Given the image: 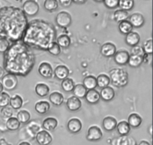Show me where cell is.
Returning <instances> with one entry per match:
<instances>
[{
    "label": "cell",
    "mask_w": 153,
    "mask_h": 145,
    "mask_svg": "<svg viewBox=\"0 0 153 145\" xmlns=\"http://www.w3.org/2000/svg\"><path fill=\"white\" fill-rule=\"evenodd\" d=\"M35 64V55L22 40L12 43L4 53V70L15 76H27Z\"/></svg>",
    "instance_id": "1"
},
{
    "label": "cell",
    "mask_w": 153,
    "mask_h": 145,
    "mask_svg": "<svg viewBox=\"0 0 153 145\" xmlns=\"http://www.w3.org/2000/svg\"><path fill=\"white\" fill-rule=\"evenodd\" d=\"M28 23V18L20 7L5 6L0 8V38L12 43L19 41Z\"/></svg>",
    "instance_id": "2"
},
{
    "label": "cell",
    "mask_w": 153,
    "mask_h": 145,
    "mask_svg": "<svg viewBox=\"0 0 153 145\" xmlns=\"http://www.w3.org/2000/svg\"><path fill=\"white\" fill-rule=\"evenodd\" d=\"M57 31L55 26L43 19H33L28 22L22 42L29 48L47 51L56 42Z\"/></svg>",
    "instance_id": "3"
},
{
    "label": "cell",
    "mask_w": 153,
    "mask_h": 145,
    "mask_svg": "<svg viewBox=\"0 0 153 145\" xmlns=\"http://www.w3.org/2000/svg\"><path fill=\"white\" fill-rule=\"evenodd\" d=\"M108 77L112 84L116 87H124L128 83V74L123 68H113L109 71Z\"/></svg>",
    "instance_id": "4"
},
{
    "label": "cell",
    "mask_w": 153,
    "mask_h": 145,
    "mask_svg": "<svg viewBox=\"0 0 153 145\" xmlns=\"http://www.w3.org/2000/svg\"><path fill=\"white\" fill-rule=\"evenodd\" d=\"M22 11L25 16H33L38 13L40 7L38 3L34 0H27L22 4Z\"/></svg>",
    "instance_id": "5"
},
{
    "label": "cell",
    "mask_w": 153,
    "mask_h": 145,
    "mask_svg": "<svg viewBox=\"0 0 153 145\" xmlns=\"http://www.w3.org/2000/svg\"><path fill=\"white\" fill-rule=\"evenodd\" d=\"M1 83L4 89L7 91H12L16 89L17 86L18 80L16 76L7 73L4 74V77L1 78Z\"/></svg>",
    "instance_id": "6"
},
{
    "label": "cell",
    "mask_w": 153,
    "mask_h": 145,
    "mask_svg": "<svg viewBox=\"0 0 153 145\" xmlns=\"http://www.w3.org/2000/svg\"><path fill=\"white\" fill-rule=\"evenodd\" d=\"M55 22L57 25L63 28H66L71 25V15L67 11H61L57 14L55 17Z\"/></svg>",
    "instance_id": "7"
},
{
    "label": "cell",
    "mask_w": 153,
    "mask_h": 145,
    "mask_svg": "<svg viewBox=\"0 0 153 145\" xmlns=\"http://www.w3.org/2000/svg\"><path fill=\"white\" fill-rule=\"evenodd\" d=\"M41 129V125L40 123L37 120H33L31 121H29L25 127V132L27 135L30 138H34L37 132H40Z\"/></svg>",
    "instance_id": "8"
},
{
    "label": "cell",
    "mask_w": 153,
    "mask_h": 145,
    "mask_svg": "<svg viewBox=\"0 0 153 145\" xmlns=\"http://www.w3.org/2000/svg\"><path fill=\"white\" fill-rule=\"evenodd\" d=\"M102 131L99 127L91 126L87 132L86 138L90 141H98L102 138Z\"/></svg>",
    "instance_id": "9"
},
{
    "label": "cell",
    "mask_w": 153,
    "mask_h": 145,
    "mask_svg": "<svg viewBox=\"0 0 153 145\" xmlns=\"http://www.w3.org/2000/svg\"><path fill=\"white\" fill-rule=\"evenodd\" d=\"M137 141L130 135H120L114 138L111 141V145H136Z\"/></svg>",
    "instance_id": "10"
},
{
    "label": "cell",
    "mask_w": 153,
    "mask_h": 145,
    "mask_svg": "<svg viewBox=\"0 0 153 145\" xmlns=\"http://www.w3.org/2000/svg\"><path fill=\"white\" fill-rule=\"evenodd\" d=\"M130 54L128 51L126 50H120L115 53L114 55V60L115 63L118 65L123 66L128 64V60H129Z\"/></svg>",
    "instance_id": "11"
},
{
    "label": "cell",
    "mask_w": 153,
    "mask_h": 145,
    "mask_svg": "<svg viewBox=\"0 0 153 145\" xmlns=\"http://www.w3.org/2000/svg\"><path fill=\"white\" fill-rule=\"evenodd\" d=\"M36 141L40 145H49L52 141V136L46 130H40L35 136Z\"/></svg>",
    "instance_id": "12"
},
{
    "label": "cell",
    "mask_w": 153,
    "mask_h": 145,
    "mask_svg": "<svg viewBox=\"0 0 153 145\" xmlns=\"http://www.w3.org/2000/svg\"><path fill=\"white\" fill-rule=\"evenodd\" d=\"M38 72L42 77L45 78H51L53 76V69L51 66L47 62H43L38 66Z\"/></svg>",
    "instance_id": "13"
},
{
    "label": "cell",
    "mask_w": 153,
    "mask_h": 145,
    "mask_svg": "<svg viewBox=\"0 0 153 145\" xmlns=\"http://www.w3.org/2000/svg\"><path fill=\"white\" fill-rule=\"evenodd\" d=\"M82 129V123L80 119L73 118L70 119L67 123V130L73 134H76L80 132Z\"/></svg>",
    "instance_id": "14"
},
{
    "label": "cell",
    "mask_w": 153,
    "mask_h": 145,
    "mask_svg": "<svg viewBox=\"0 0 153 145\" xmlns=\"http://www.w3.org/2000/svg\"><path fill=\"white\" fill-rule=\"evenodd\" d=\"M100 52L105 57H111L117 52V47L114 43H105L102 46Z\"/></svg>",
    "instance_id": "15"
},
{
    "label": "cell",
    "mask_w": 153,
    "mask_h": 145,
    "mask_svg": "<svg viewBox=\"0 0 153 145\" xmlns=\"http://www.w3.org/2000/svg\"><path fill=\"white\" fill-rule=\"evenodd\" d=\"M128 21L131 24L133 28H141L145 22V19L141 13H134L129 16V20Z\"/></svg>",
    "instance_id": "16"
},
{
    "label": "cell",
    "mask_w": 153,
    "mask_h": 145,
    "mask_svg": "<svg viewBox=\"0 0 153 145\" xmlns=\"http://www.w3.org/2000/svg\"><path fill=\"white\" fill-rule=\"evenodd\" d=\"M66 105H67V109L70 111H78L82 107V101L79 98H76V97L71 96L67 99Z\"/></svg>",
    "instance_id": "17"
},
{
    "label": "cell",
    "mask_w": 153,
    "mask_h": 145,
    "mask_svg": "<svg viewBox=\"0 0 153 145\" xmlns=\"http://www.w3.org/2000/svg\"><path fill=\"white\" fill-rule=\"evenodd\" d=\"M53 72L57 79L63 80L68 77L69 74H70V70L66 66L59 65L55 68V71Z\"/></svg>",
    "instance_id": "18"
},
{
    "label": "cell",
    "mask_w": 153,
    "mask_h": 145,
    "mask_svg": "<svg viewBox=\"0 0 153 145\" xmlns=\"http://www.w3.org/2000/svg\"><path fill=\"white\" fill-rule=\"evenodd\" d=\"M85 98L87 102L90 104H97L100 101V100L101 99L100 92L96 90V89H91V90L87 91Z\"/></svg>",
    "instance_id": "19"
},
{
    "label": "cell",
    "mask_w": 153,
    "mask_h": 145,
    "mask_svg": "<svg viewBox=\"0 0 153 145\" xmlns=\"http://www.w3.org/2000/svg\"><path fill=\"white\" fill-rule=\"evenodd\" d=\"M58 125V120L55 118L52 117H49L46 118V119H44L42 123V127H43V129L46 131H54L57 128Z\"/></svg>",
    "instance_id": "20"
},
{
    "label": "cell",
    "mask_w": 153,
    "mask_h": 145,
    "mask_svg": "<svg viewBox=\"0 0 153 145\" xmlns=\"http://www.w3.org/2000/svg\"><path fill=\"white\" fill-rule=\"evenodd\" d=\"M100 98L103 100L104 101H110L114 99L115 96V91L111 86H107L100 91Z\"/></svg>",
    "instance_id": "21"
},
{
    "label": "cell",
    "mask_w": 153,
    "mask_h": 145,
    "mask_svg": "<svg viewBox=\"0 0 153 145\" xmlns=\"http://www.w3.org/2000/svg\"><path fill=\"white\" fill-rule=\"evenodd\" d=\"M127 122L131 127L138 128L143 123V119L137 113H131L128 116Z\"/></svg>",
    "instance_id": "22"
},
{
    "label": "cell",
    "mask_w": 153,
    "mask_h": 145,
    "mask_svg": "<svg viewBox=\"0 0 153 145\" xmlns=\"http://www.w3.org/2000/svg\"><path fill=\"white\" fill-rule=\"evenodd\" d=\"M117 124V121L116 119H114L112 116H107L102 121V126L105 130L106 131H113L114 130L116 129Z\"/></svg>",
    "instance_id": "23"
},
{
    "label": "cell",
    "mask_w": 153,
    "mask_h": 145,
    "mask_svg": "<svg viewBox=\"0 0 153 145\" xmlns=\"http://www.w3.org/2000/svg\"><path fill=\"white\" fill-rule=\"evenodd\" d=\"M126 43L128 46L134 47V46H137L140 43V37L137 32L135 31H131L129 34H128L126 37Z\"/></svg>",
    "instance_id": "24"
},
{
    "label": "cell",
    "mask_w": 153,
    "mask_h": 145,
    "mask_svg": "<svg viewBox=\"0 0 153 145\" xmlns=\"http://www.w3.org/2000/svg\"><path fill=\"white\" fill-rule=\"evenodd\" d=\"M34 110L38 114L44 115L47 113L50 110V104L46 101H38L34 105Z\"/></svg>",
    "instance_id": "25"
},
{
    "label": "cell",
    "mask_w": 153,
    "mask_h": 145,
    "mask_svg": "<svg viewBox=\"0 0 153 145\" xmlns=\"http://www.w3.org/2000/svg\"><path fill=\"white\" fill-rule=\"evenodd\" d=\"M83 85L87 90H91V89H95L97 86V77L93 75H88L85 77L83 80Z\"/></svg>",
    "instance_id": "26"
},
{
    "label": "cell",
    "mask_w": 153,
    "mask_h": 145,
    "mask_svg": "<svg viewBox=\"0 0 153 145\" xmlns=\"http://www.w3.org/2000/svg\"><path fill=\"white\" fill-rule=\"evenodd\" d=\"M116 129L120 135H127L131 131V127L126 121H122L117 124Z\"/></svg>",
    "instance_id": "27"
},
{
    "label": "cell",
    "mask_w": 153,
    "mask_h": 145,
    "mask_svg": "<svg viewBox=\"0 0 153 145\" xmlns=\"http://www.w3.org/2000/svg\"><path fill=\"white\" fill-rule=\"evenodd\" d=\"M49 101L55 106H61L64 103V95L58 92H54L49 95Z\"/></svg>",
    "instance_id": "28"
},
{
    "label": "cell",
    "mask_w": 153,
    "mask_h": 145,
    "mask_svg": "<svg viewBox=\"0 0 153 145\" xmlns=\"http://www.w3.org/2000/svg\"><path fill=\"white\" fill-rule=\"evenodd\" d=\"M118 29H119L120 32L121 34L127 35V34L132 31L133 27L131 24L130 23L129 21L127 19V20H124L120 22L119 25H118Z\"/></svg>",
    "instance_id": "29"
},
{
    "label": "cell",
    "mask_w": 153,
    "mask_h": 145,
    "mask_svg": "<svg viewBox=\"0 0 153 145\" xmlns=\"http://www.w3.org/2000/svg\"><path fill=\"white\" fill-rule=\"evenodd\" d=\"M5 126L7 130L16 131L20 127V123H19L16 118L11 117L7 119V120L6 121Z\"/></svg>",
    "instance_id": "30"
},
{
    "label": "cell",
    "mask_w": 153,
    "mask_h": 145,
    "mask_svg": "<svg viewBox=\"0 0 153 145\" xmlns=\"http://www.w3.org/2000/svg\"><path fill=\"white\" fill-rule=\"evenodd\" d=\"M9 104L13 110H19L23 105V100L19 95H15L10 98Z\"/></svg>",
    "instance_id": "31"
},
{
    "label": "cell",
    "mask_w": 153,
    "mask_h": 145,
    "mask_svg": "<svg viewBox=\"0 0 153 145\" xmlns=\"http://www.w3.org/2000/svg\"><path fill=\"white\" fill-rule=\"evenodd\" d=\"M36 94L40 97H46L49 92V87L43 83H39L35 86Z\"/></svg>",
    "instance_id": "32"
},
{
    "label": "cell",
    "mask_w": 153,
    "mask_h": 145,
    "mask_svg": "<svg viewBox=\"0 0 153 145\" xmlns=\"http://www.w3.org/2000/svg\"><path fill=\"white\" fill-rule=\"evenodd\" d=\"M56 43L61 48H68L71 44V39L67 34H61L56 39Z\"/></svg>",
    "instance_id": "33"
},
{
    "label": "cell",
    "mask_w": 153,
    "mask_h": 145,
    "mask_svg": "<svg viewBox=\"0 0 153 145\" xmlns=\"http://www.w3.org/2000/svg\"><path fill=\"white\" fill-rule=\"evenodd\" d=\"M87 89L85 86H83L82 84L79 83V84L76 85L73 88V96L76 97L78 98H85V95H86V92H87Z\"/></svg>",
    "instance_id": "34"
},
{
    "label": "cell",
    "mask_w": 153,
    "mask_h": 145,
    "mask_svg": "<svg viewBox=\"0 0 153 145\" xmlns=\"http://www.w3.org/2000/svg\"><path fill=\"white\" fill-rule=\"evenodd\" d=\"M97 83L99 87L103 89V88L109 86L111 83L110 78H109L108 76L105 74H99L98 77H97Z\"/></svg>",
    "instance_id": "35"
},
{
    "label": "cell",
    "mask_w": 153,
    "mask_h": 145,
    "mask_svg": "<svg viewBox=\"0 0 153 145\" xmlns=\"http://www.w3.org/2000/svg\"><path fill=\"white\" fill-rule=\"evenodd\" d=\"M129 17V13L128 11H126V10H117L114 13V19L116 22H122V21L127 20V19Z\"/></svg>",
    "instance_id": "36"
},
{
    "label": "cell",
    "mask_w": 153,
    "mask_h": 145,
    "mask_svg": "<svg viewBox=\"0 0 153 145\" xmlns=\"http://www.w3.org/2000/svg\"><path fill=\"white\" fill-rule=\"evenodd\" d=\"M143 63V59L142 57L137 55H130L128 64L131 68H137Z\"/></svg>",
    "instance_id": "37"
},
{
    "label": "cell",
    "mask_w": 153,
    "mask_h": 145,
    "mask_svg": "<svg viewBox=\"0 0 153 145\" xmlns=\"http://www.w3.org/2000/svg\"><path fill=\"white\" fill-rule=\"evenodd\" d=\"M74 86V80L72 78H70V77H67V78L64 79L61 82V87H62L63 90L66 92H73Z\"/></svg>",
    "instance_id": "38"
},
{
    "label": "cell",
    "mask_w": 153,
    "mask_h": 145,
    "mask_svg": "<svg viewBox=\"0 0 153 145\" xmlns=\"http://www.w3.org/2000/svg\"><path fill=\"white\" fill-rule=\"evenodd\" d=\"M16 119L20 124H26L29 122L31 115H30L29 112L27 110H21L16 115Z\"/></svg>",
    "instance_id": "39"
},
{
    "label": "cell",
    "mask_w": 153,
    "mask_h": 145,
    "mask_svg": "<svg viewBox=\"0 0 153 145\" xmlns=\"http://www.w3.org/2000/svg\"><path fill=\"white\" fill-rule=\"evenodd\" d=\"M43 6L47 11H55L58 7V1L57 0H46L44 1Z\"/></svg>",
    "instance_id": "40"
},
{
    "label": "cell",
    "mask_w": 153,
    "mask_h": 145,
    "mask_svg": "<svg viewBox=\"0 0 153 145\" xmlns=\"http://www.w3.org/2000/svg\"><path fill=\"white\" fill-rule=\"evenodd\" d=\"M134 5V1L133 0H119V7L121 10L128 11L133 8Z\"/></svg>",
    "instance_id": "41"
},
{
    "label": "cell",
    "mask_w": 153,
    "mask_h": 145,
    "mask_svg": "<svg viewBox=\"0 0 153 145\" xmlns=\"http://www.w3.org/2000/svg\"><path fill=\"white\" fill-rule=\"evenodd\" d=\"M10 97L6 92H1L0 93V107H4L9 105Z\"/></svg>",
    "instance_id": "42"
},
{
    "label": "cell",
    "mask_w": 153,
    "mask_h": 145,
    "mask_svg": "<svg viewBox=\"0 0 153 145\" xmlns=\"http://www.w3.org/2000/svg\"><path fill=\"white\" fill-rule=\"evenodd\" d=\"M47 51L51 54L53 55V56H58V55H59L61 54V47L58 45V43L56 42H54L53 43L51 44V46H49Z\"/></svg>",
    "instance_id": "43"
},
{
    "label": "cell",
    "mask_w": 153,
    "mask_h": 145,
    "mask_svg": "<svg viewBox=\"0 0 153 145\" xmlns=\"http://www.w3.org/2000/svg\"><path fill=\"white\" fill-rule=\"evenodd\" d=\"M143 52L146 54H152V39L146 40L143 43Z\"/></svg>",
    "instance_id": "44"
},
{
    "label": "cell",
    "mask_w": 153,
    "mask_h": 145,
    "mask_svg": "<svg viewBox=\"0 0 153 145\" xmlns=\"http://www.w3.org/2000/svg\"><path fill=\"white\" fill-rule=\"evenodd\" d=\"M1 115L4 119H9L13 116V109L9 106L2 107L1 110Z\"/></svg>",
    "instance_id": "45"
},
{
    "label": "cell",
    "mask_w": 153,
    "mask_h": 145,
    "mask_svg": "<svg viewBox=\"0 0 153 145\" xmlns=\"http://www.w3.org/2000/svg\"><path fill=\"white\" fill-rule=\"evenodd\" d=\"M10 43L7 39L0 38V53H4L8 49Z\"/></svg>",
    "instance_id": "46"
},
{
    "label": "cell",
    "mask_w": 153,
    "mask_h": 145,
    "mask_svg": "<svg viewBox=\"0 0 153 145\" xmlns=\"http://www.w3.org/2000/svg\"><path fill=\"white\" fill-rule=\"evenodd\" d=\"M131 55H137V56H140V57H143L145 54L142 46H138V45H137V46H134V47H132V49H131Z\"/></svg>",
    "instance_id": "47"
},
{
    "label": "cell",
    "mask_w": 153,
    "mask_h": 145,
    "mask_svg": "<svg viewBox=\"0 0 153 145\" xmlns=\"http://www.w3.org/2000/svg\"><path fill=\"white\" fill-rule=\"evenodd\" d=\"M103 2L109 9H114L119 5V0H104Z\"/></svg>",
    "instance_id": "48"
},
{
    "label": "cell",
    "mask_w": 153,
    "mask_h": 145,
    "mask_svg": "<svg viewBox=\"0 0 153 145\" xmlns=\"http://www.w3.org/2000/svg\"><path fill=\"white\" fill-rule=\"evenodd\" d=\"M58 2L61 3V4L64 7H69L72 4L73 1L72 0H59Z\"/></svg>",
    "instance_id": "49"
},
{
    "label": "cell",
    "mask_w": 153,
    "mask_h": 145,
    "mask_svg": "<svg viewBox=\"0 0 153 145\" xmlns=\"http://www.w3.org/2000/svg\"><path fill=\"white\" fill-rule=\"evenodd\" d=\"M0 145H12V144L7 143L4 138H1V139H0Z\"/></svg>",
    "instance_id": "50"
},
{
    "label": "cell",
    "mask_w": 153,
    "mask_h": 145,
    "mask_svg": "<svg viewBox=\"0 0 153 145\" xmlns=\"http://www.w3.org/2000/svg\"><path fill=\"white\" fill-rule=\"evenodd\" d=\"M136 145H151V144H150V143L149 142V141H145V140H143V141H140L138 144H136Z\"/></svg>",
    "instance_id": "51"
},
{
    "label": "cell",
    "mask_w": 153,
    "mask_h": 145,
    "mask_svg": "<svg viewBox=\"0 0 153 145\" xmlns=\"http://www.w3.org/2000/svg\"><path fill=\"white\" fill-rule=\"evenodd\" d=\"M4 68H1V66H0V79L2 78L3 77H4Z\"/></svg>",
    "instance_id": "52"
},
{
    "label": "cell",
    "mask_w": 153,
    "mask_h": 145,
    "mask_svg": "<svg viewBox=\"0 0 153 145\" xmlns=\"http://www.w3.org/2000/svg\"><path fill=\"white\" fill-rule=\"evenodd\" d=\"M86 1H85V0H83V1H81V0H74V1H73V2L78 3V4H84V3H85Z\"/></svg>",
    "instance_id": "53"
},
{
    "label": "cell",
    "mask_w": 153,
    "mask_h": 145,
    "mask_svg": "<svg viewBox=\"0 0 153 145\" xmlns=\"http://www.w3.org/2000/svg\"><path fill=\"white\" fill-rule=\"evenodd\" d=\"M148 132H149V134L150 135H152V125L151 124L150 126H149V129H148Z\"/></svg>",
    "instance_id": "54"
},
{
    "label": "cell",
    "mask_w": 153,
    "mask_h": 145,
    "mask_svg": "<svg viewBox=\"0 0 153 145\" xmlns=\"http://www.w3.org/2000/svg\"><path fill=\"white\" fill-rule=\"evenodd\" d=\"M19 145H31V144L28 141H22L21 143H19Z\"/></svg>",
    "instance_id": "55"
},
{
    "label": "cell",
    "mask_w": 153,
    "mask_h": 145,
    "mask_svg": "<svg viewBox=\"0 0 153 145\" xmlns=\"http://www.w3.org/2000/svg\"><path fill=\"white\" fill-rule=\"evenodd\" d=\"M3 89H4V88H3L2 84H1V82H0V93L3 92Z\"/></svg>",
    "instance_id": "56"
}]
</instances>
